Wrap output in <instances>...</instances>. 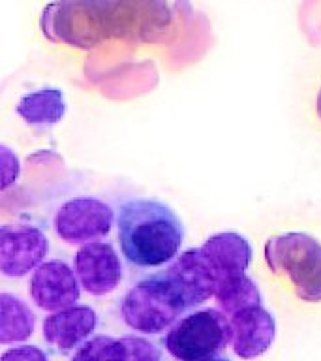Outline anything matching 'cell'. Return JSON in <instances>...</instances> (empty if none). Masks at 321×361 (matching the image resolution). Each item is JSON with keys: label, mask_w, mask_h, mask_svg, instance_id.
Masks as SVG:
<instances>
[{"label": "cell", "mask_w": 321, "mask_h": 361, "mask_svg": "<svg viewBox=\"0 0 321 361\" xmlns=\"http://www.w3.org/2000/svg\"><path fill=\"white\" fill-rule=\"evenodd\" d=\"M21 173V164L19 158L10 147L0 145V192L10 188Z\"/></svg>", "instance_id": "obj_17"}, {"label": "cell", "mask_w": 321, "mask_h": 361, "mask_svg": "<svg viewBox=\"0 0 321 361\" xmlns=\"http://www.w3.org/2000/svg\"><path fill=\"white\" fill-rule=\"evenodd\" d=\"M120 252L134 269H158L171 264L184 243V226L168 203L132 197L117 211Z\"/></svg>", "instance_id": "obj_1"}, {"label": "cell", "mask_w": 321, "mask_h": 361, "mask_svg": "<svg viewBox=\"0 0 321 361\" xmlns=\"http://www.w3.org/2000/svg\"><path fill=\"white\" fill-rule=\"evenodd\" d=\"M214 298H216L220 310L227 318L239 310L246 309V307L261 305V301H263L258 284L248 275L231 276V279L222 281L214 290Z\"/></svg>", "instance_id": "obj_16"}, {"label": "cell", "mask_w": 321, "mask_h": 361, "mask_svg": "<svg viewBox=\"0 0 321 361\" xmlns=\"http://www.w3.org/2000/svg\"><path fill=\"white\" fill-rule=\"evenodd\" d=\"M72 361H162V350L145 337L98 335L84 341L73 352Z\"/></svg>", "instance_id": "obj_12"}, {"label": "cell", "mask_w": 321, "mask_h": 361, "mask_svg": "<svg viewBox=\"0 0 321 361\" xmlns=\"http://www.w3.org/2000/svg\"><path fill=\"white\" fill-rule=\"evenodd\" d=\"M0 361H49V355L38 346L23 344V346L6 350L4 354L0 355Z\"/></svg>", "instance_id": "obj_18"}, {"label": "cell", "mask_w": 321, "mask_h": 361, "mask_svg": "<svg viewBox=\"0 0 321 361\" xmlns=\"http://www.w3.org/2000/svg\"><path fill=\"white\" fill-rule=\"evenodd\" d=\"M201 252L210 265L216 286L231 276L246 275L253 256L252 245L235 231H224L208 237L201 247Z\"/></svg>", "instance_id": "obj_13"}, {"label": "cell", "mask_w": 321, "mask_h": 361, "mask_svg": "<svg viewBox=\"0 0 321 361\" xmlns=\"http://www.w3.org/2000/svg\"><path fill=\"white\" fill-rule=\"evenodd\" d=\"M315 107H317V115H320L321 118V90H320V94H317V104H315Z\"/></svg>", "instance_id": "obj_19"}, {"label": "cell", "mask_w": 321, "mask_h": 361, "mask_svg": "<svg viewBox=\"0 0 321 361\" xmlns=\"http://www.w3.org/2000/svg\"><path fill=\"white\" fill-rule=\"evenodd\" d=\"M162 275L179 295L186 310L205 303L213 298L216 290V281L201 248H190L177 256L162 271Z\"/></svg>", "instance_id": "obj_8"}, {"label": "cell", "mask_w": 321, "mask_h": 361, "mask_svg": "<svg viewBox=\"0 0 321 361\" xmlns=\"http://www.w3.org/2000/svg\"><path fill=\"white\" fill-rule=\"evenodd\" d=\"M73 273L84 292L107 295L122 281V264L111 243L90 241L73 256Z\"/></svg>", "instance_id": "obj_7"}, {"label": "cell", "mask_w": 321, "mask_h": 361, "mask_svg": "<svg viewBox=\"0 0 321 361\" xmlns=\"http://www.w3.org/2000/svg\"><path fill=\"white\" fill-rule=\"evenodd\" d=\"M229 344V318L220 309L194 310L179 318L163 337V346L177 361H205Z\"/></svg>", "instance_id": "obj_4"}, {"label": "cell", "mask_w": 321, "mask_h": 361, "mask_svg": "<svg viewBox=\"0 0 321 361\" xmlns=\"http://www.w3.org/2000/svg\"><path fill=\"white\" fill-rule=\"evenodd\" d=\"M49 239L38 226H0V275L23 279L44 264Z\"/></svg>", "instance_id": "obj_6"}, {"label": "cell", "mask_w": 321, "mask_h": 361, "mask_svg": "<svg viewBox=\"0 0 321 361\" xmlns=\"http://www.w3.org/2000/svg\"><path fill=\"white\" fill-rule=\"evenodd\" d=\"M205 361H229V360H225V357H218V355H216V357H210V360H205Z\"/></svg>", "instance_id": "obj_20"}, {"label": "cell", "mask_w": 321, "mask_h": 361, "mask_svg": "<svg viewBox=\"0 0 321 361\" xmlns=\"http://www.w3.org/2000/svg\"><path fill=\"white\" fill-rule=\"evenodd\" d=\"M19 117L34 126L56 124L66 113V102L58 89H42L28 92L17 104Z\"/></svg>", "instance_id": "obj_15"}, {"label": "cell", "mask_w": 321, "mask_h": 361, "mask_svg": "<svg viewBox=\"0 0 321 361\" xmlns=\"http://www.w3.org/2000/svg\"><path fill=\"white\" fill-rule=\"evenodd\" d=\"M36 316L21 298L0 292V344H15L32 337Z\"/></svg>", "instance_id": "obj_14"}, {"label": "cell", "mask_w": 321, "mask_h": 361, "mask_svg": "<svg viewBox=\"0 0 321 361\" xmlns=\"http://www.w3.org/2000/svg\"><path fill=\"white\" fill-rule=\"evenodd\" d=\"M113 224L115 211L98 197H72L53 216V230L70 245H84L107 237Z\"/></svg>", "instance_id": "obj_5"}, {"label": "cell", "mask_w": 321, "mask_h": 361, "mask_svg": "<svg viewBox=\"0 0 321 361\" xmlns=\"http://www.w3.org/2000/svg\"><path fill=\"white\" fill-rule=\"evenodd\" d=\"M184 312L188 310L162 273L146 276L134 284L120 303L124 324L130 329L146 335L165 331Z\"/></svg>", "instance_id": "obj_3"}, {"label": "cell", "mask_w": 321, "mask_h": 361, "mask_svg": "<svg viewBox=\"0 0 321 361\" xmlns=\"http://www.w3.org/2000/svg\"><path fill=\"white\" fill-rule=\"evenodd\" d=\"M81 286L73 269L62 259L45 262L30 279V298L42 310L56 312L77 303Z\"/></svg>", "instance_id": "obj_9"}, {"label": "cell", "mask_w": 321, "mask_h": 361, "mask_svg": "<svg viewBox=\"0 0 321 361\" xmlns=\"http://www.w3.org/2000/svg\"><path fill=\"white\" fill-rule=\"evenodd\" d=\"M98 327V314L89 305H72L44 320V338L58 354H70L89 341Z\"/></svg>", "instance_id": "obj_11"}, {"label": "cell", "mask_w": 321, "mask_h": 361, "mask_svg": "<svg viewBox=\"0 0 321 361\" xmlns=\"http://www.w3.org/2000/svg\"><path fill=\"white\" fill-rule=\"evenodd\" d=\"M265 262L275 275H286L306 303L321 301V243L303 231L270 237Z\"/></svg>", "instance_id": "obj_2"}, {"label": "cell", "mask_w": 321, "mask_h": 361, "mask_svg": "<svg viewBox=\"0 0 321 361\" xmlns=\"http://www.w3.org/2000/svg\"><path fill=\"white\" fill-rule=\"evenodd\" d=\"M276 322L263 305H253L229 316V344L239 357L253 360L270 348Z\"/></svg>", "instance_id": "obj_10"}]
</instances>
